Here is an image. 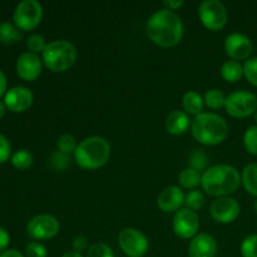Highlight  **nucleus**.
<instances>
[{"instance_id":"obj_1","label":"nucleus","mask_w":257,"mask_h":257,"mask_svg":"<svg viewBox=\"0 0 257 257\" xmlns=\"http://www.w3.org/2000/svg\"><path fill=\"white\" fill-rule=\"evenodd\" d=\"M151 42L161 48H172L181 42L183 37V23L180 15L167 9L153 13L146 25Z\"/></svg>"},{"instance_id":"obj_2","label":"nucleus","mask_w":257,"mask_h":257,"mask_svg":"<svg viewBox=\"0 0 257 257\" xmlns=\"http://www.w3.org/2000/svg\"><path fill=\"white\" fill-rule=\"evenodd\" d=\"M241 176L235 167L228 165H216L202 173L201 186L207 195L213 197H226L238 190Z\"/></svg>"},{"instance_id":"obj_3","label":"nucleus","mask_w":257,"mask_h":257,"mask_svg":"<svg viewBox=\"0 0 257 257\" xmlns=\"http://www.w3.org/2000/svg\"><path fill=\"white\" fill-rule=\"evenodd\" d=\"M191 133L201 145L215 146L223 142L228 135V124L216 113H201L191 122Z\"/></svg>"},{"instance_id":"obj_4","label":"nucleus","mask_w":257,"mask_h":257,"mask_svg":"<svg viewBox=\"0 0 257 257\" xmlns=\"http://www.w3.org/2000/svg\"><path fill=\"white\" fill-rule=\"evenodd\" d=\"M110 146L105 138L99 136L84 138L74 152L77 165L83 170L94 171L102 168L109 161Z\"/></svg>"},{"instance_id":"obj_5","label":"nucleus","mask_w":257,"mask_h":257,"mask_svg":"<svg viewBox=\"0 0 257 257\" xmlns=\"http://www.w3.org/2000/svg\"><path fill=\"white\" fill-rule=\"evenodd\" d=\"M77 55V49L72 43L65 39H58L48 43L42 53V60L52 72L63 73L74 65Z\"/></svg>"},{"instance_id":"obj_6","label":"nucleus","mask_w":257,"mask_h":257,"mask_svg":"<svg viewBox=\"0 0 257 257\" xmlns=\"http://www.w3.org/2000/svg\"><path fill=\"white\" fill-rule=\"evenodd\" d=\"M43 18V8L37 0H23L17 5L13 14L15 27L23 32L35 29Z\"/></svg>"},{"instance_id":"obj_7","label":"nucleus","mask_w":257,"mask_h":257,"mask_svg":"<svg viewBox=\"0 0 257 257\" xmlns=\"http://www.w3.org/2000/svg\"><path fill=\"white\" fill-rule=\"evenodd\" d=\"M198 18L208 30L218 32L227 24V9L218 0H205L198 7Z\"/></svg>"},{"instance_id":"obj_8","label":"nucleus","mask_w":257,"mask_h":257,"mask_svg":"<svg viewBox=\"0 0 257 257\" xmlns=\"http://www.w3.org/2000/svg\"><path fill=\"white\" fill-rule=\"evenodd\" d=\"M226 112L233 118H246L257 110V97L248 90H238L226 97Z\"/></svg>"},{"instance_id":"obj_9","label":"nucleus","mask_w":257,"mask_h":257,"mask_svg":"<svg viewBox=\"0 0 257 257\" xmlns=\"http://www.w3.org/2000/svg\"><path fill=\"white\" fill-rule=\"evenodd\" d=\"M118 243L123 252L128 257H143L148 251V238L142 231L128 227L120 231Z\"/></svg>"},{"instance_id":"obj_10","label":"nucleus","mask_w":257,"mask_h":257,"mask_svg":"<svg viewBox=\"0 0 257 257\" xmlns=\"http://www.w3.org/2000/svg\"><path fill=\"white\" fill-rule=\"evenodd\" d=\"M28 235L33 240L42 241L55 237L60 231V223L58 218L53 215L42 213L37 215L28 222Z\"/></svg>"},{"instance_id":"obj_11","label":"nucleus","mask_w":257,"mask_h":257,"mask_svg":"<svg viewBox=\"0 0 257 257\" xmlns=\"http://www.w3.org/2000/svg\"><path fill=\"white\" fill-rule=\"evenodd\" d=\"M172 227L176 236L180 238H183V240L193 238L197 235L198 228H200V218L195 211L190 208H181L173 217Z\"/></svg>"},{"instance_id":"obj_12","label":"nucleus","mask_w":257,"mask_h":257,"mask_svg":"<svg viewBox=\"0 0 257 257\" xmlns=\"http://www.w3.org/2000/svg\"><path fill=\"white\" fill-rule=\"evenodd\" d=\"M211 216L216 222L231 223L240 216L241 206L233 197H218L212 202L210 208Z\"/></svg>"},{"instance_id":"obj_13","label":"nucleus","mask_w":257,"mask_h":257,"mask_svg":"<svg viewBox=\"0 0 257 257\" xmlns=\"http://www.w3.org/2000/svg\"><path fill=\"white\" fill-rule=\"evenodd\" d=\"M226 54L232 60H247L253 50V45L250 38L241 33H232L225 39Z\"/></svg>"},{"instance_id":"obj_14","label":"nucleus","mask_w":257,"mask_h":257,"mask_svg":"<svg viewBox=\"0 0 257 257\" xmlns=\"http://www.w3.org/2000/svg\"><path fill=\"white\" fill-rule=\"evenodd\" d=\"M34 100L32 90L23 85H15L7 90L4 95V103L7 108L15 113H22L30 108Z\"/></svg>"},{"instance_id":"obj_15","label":"nucleus","mask_w":257,"mask_h":257,"mask_svg":"<svg viewBox=\"0 0 257 257\" xmlns=\"http://www.w3.org/2000/svg\"><path fill=\"white\" fill-rule=\"evenodd\" d=\"M43 60L38 54L32 52H25L19 55L17 60V73L22 79L33 82L42 74Z\"/></svg>"},{"instance_id":"obj_16","label":"nucleus","mask_w":257,"mask_h":257,"mask_svg":"<svg viewBox=\"0 0 257 257\" xmlns=\"http://www.w3.org/2000/svg\"><path fill=\"white\" fill-rule=\"evenodd\" d=\"M185 193L178 186H168L158 195L157 206L166 213L177 212L185 203Z\"/></svg>"},{"instance_id":"obj_17","label":"nucleus","mask_w":257,"mask_h":257,"mask_svg":"<svg viewBox=\"0 0 257 257\" xmlns=\"http://www.w3.org/2000/svg\"><path fill=\"white\" fill-rule=\"evenodd\" d=\"M216 255H217V241L208 233L196 235L188 245L190 257H216Z\"/></svg>"},{"instance_id":"obj_18","label":"nucleus","mask_w":257,"mask_h":257,"mask_svg":"<svg viewBox=\"0 0 257 257\" xmlns=\"http://www.w3.org/2000/svg\"><path fill=\"white\" fill-rule=\"evenodd\" d=\"M191 127L190 117L182 110H173L166 118V130L170 135L181 136Z\"/></svg>"},{"instance_id":"obj_19","label":"nucleus","mask_w":257,"mask_h":257,"mask_svg":"<svg viewBox=\"0 0 257 257\" xmlns=\"http://www.w3.org/2000/svg\"><path fill=\"white\" fill-rule=\"evenodd\" d=\"M182 105L185 112L188 115H198L202 113L203 105H205V100H203L202 95L200 93L195 92V90H190L186 93L182 98Z\"/></svg>"},{"instance_id":"obj_20","label":"nucleus","mask_w":257,"mask_h":257,"mask_svg":"<svg viewBox=\"0 0 257 257\" xmlns=\"http://www.w3.org/2000/svg\"><path fill=\"white\" fill-rule=\"evenodd\" d=\"M221 75L226 82H238L243 75V65H241V63L236 60H227L221 67Z\"/></svg>"},{"instance_id":"obj_21","label":"nucleus","mask_w":257,"mask_h":257,"mask_svg":"<svg viewBox=\"0 0 257 257\" xmlns=\"http://www.w3.org/2000/svg\"><path fill=\"white\" fill-rule=\"evenodd\" d=\"M241 183L250 195L257 197V163H251L243 168Z\"/></svg>"},{"instance_id":"obj_22","label":"nucleus","mask_w":257,"mask_h":257,"mask_svg":"<svg viewBox=\"0 0 257 257\" xmlns=\"http://www.w3.org/2000/svg\"><path fill=\"white\" fill-rule=\"evenodd\" d=\"M201 181H202V175L191 167L185 168L178 175V182H180L181 187L186 188V190H195L197 186L201 185Z\"/></svg>"},{"instance_id":"obj_23","label":"nucleus","mask_w":257,"mask_h":257,"mask_svg":"<svg viewBox=\"0 0 257 257\" xmlns=\"http://www.w3.org/2000/svg\"><path fill=\"white\" fill-rule=\"evenodd\" d=\"M22 38V32L15 27V24L8 22L0 23V42L5 44H13L20 42Z\"/></svg>"},{"instance_id":"obj_24","label":"nucleus","mask_w":257,"mask_h":257,"mask_svg":"<svg viewBox=\"0 0 257 257\" xmlns=\"http://www.w3.org/2000/svg\"><path fill=\"white\" fill-rule=\"evenodd\" d=\"M203 100H205V104L207 105L208 108H211V109L213 110H217L221 109L222 107H225L226 97L221 90L210 89L206 92Z\"/></svg>"},{"instance_id":"obj_25","label":"nucleus","mask_w":257,"mask_h":257,"mask_svg":"<svg viewBox=\"0 0 257 257\" xmlns=\"http://www.w3.org/2000/svg\"><path fill=\"white\" fill-rule=\"evenodd\" d=\"M10 161H12V165L14 166L15 168H18V170L20 171H24L28 170L29 167H32L33 156L29 151L19 150L12 156Z\"/></svg>"},{"instance_id":"obj_26","label":"nucleus","mask_w":257,"mask_h":257,"mask_svg":"<svg viewBox=\"0 0 257 257\" xmlns=\"http://www.w3.org/2000/svg\"><path fill=\"white\" fill-rule=\"evenodd\" d=\"M78 147L77 140L73 137L72 135H62L57 140V148L59 152L64 153V155H70V153H74L75 150Z\"/></svg>"},{"instance_id":"obj_27","label":"nucleus","mask_w":257,"mask_h":257,"mask_svg":"<svg viewBox=\"0 0 257 257\" xmlns=\"http://www.w3.org/2000/svg\"><path fill=\"white\" fill-rule=\"evenodd\" d=\"M205 196L201 191L198 190H192L185 196V205L186 208H190V210L196 211L200 210L203 205H205Z\"/></svg>"},{"instance_id":"obj_28","label":"nucleus","mask_w":257,"mask_h":257,"mask_svg":"<svg viewBox=\"0 0 257 257\" xmlns=\"http://www.w3.org/2000/svg\"><path fill=\"white\" fill-rule=\"evenodd\" d=\"M243 146L248 153L257 156V125L247 128L243 135Z\"/></svg>"},{"instance_id":"obj_29","label":"nucleus","mask_w":257,"mask_h":257,"mask_svg":"<svg viewBox=\"0 0 257 257\" xmlns=\"http://www.w3.org/2000/svg\"><path fill=\"white\" fill-rule=\"evenodd\" d=\"M87 257H114V253L107 243L95 242L88 248Z\"/></svg>"},{"instance_id":"obj_30","label":"nucleus","mask_w":257,"mask_h":257,"mask_svg":"<svg viewBox=\"0 0 257 257\" xmlns=\"http://www.w3.org/2000/svg\"><path fill=\"white\" fill-rule=\"evenodd\" d=\"M243 75L248 83H251L253 87H257V57L248 58L246 60L243 64Z\"/></svg>"},{"instance_id":"obj_31","label":"nucleus","mask_w":257,"mask_h":257,"mask_svg":"<svg viewBox=\"0 0 257 257\" xmlns=\"http://www.w3.org/2000/svg\"><path fill=\"white\" fill-rule=\"evenodd\" d=\"M241 255L242 257H257V235L248 236L242 241Z\"/></svg>"},{"instance_id":"obj_32","label":"nucleus","mask_w":257,"mask_h":257,"mask_svg":"<svg viewBox=\"0 0 257 257\" xmlns=\"http://www.w3.org/2000/svg\"><path fill=\"white\" fill-rule=\"evenodd\" d=\"M27 47L29 49V52L32 53H43L44 52L45 47H47V43L43 35L40 34H32L27 39Z\"/></svg>"},{"instance_id":"obj_33","label":"nucleus","mask_w":257,"mask_h":257,"mask_svg":"<svg viewBox=\"0 0 257 257\" xmlns=\"http://www.w3.org/2000/svg\"><path fill=\"white\" fill-rule=\"evenodd\" d=\"M48 251L43 243L33 241L29 242L25 247V257H47Z\"/></svg>"},{"instance_id":"obj_34","label":"nucleus","mask_w":257,"mask_h":257,"mask_svg":"<svg viewBox=\"0 0 257 257\" xmlns=\"http://www.w3.org/2000/svg\"><path fill=\"white\" fill-rule=\"evenodd\" d=\"M69 161H70L69 157H68L67 155L59 152V151H57V152L53 153L52 157H50V165L53 166V168H54V170L63 171L68 167V165H69Z\"/></svg>"},{"instance_id":"obj_35","label":"nucleus","mask_w":257,"mask_h":257,"mask_svg":"<svg viewBox=\"0 0 257 257\" xmlns=\"http://www.w3.org/2000/svg\"><path fill=\"white\" fill-rule=\"evenodd\" d=\"M190 160H191V162H190L191 166H190V167L200 172V171H202L203 168H205L206 161H207V158H206L205 153H203L202 151L196 150L195 152H193L192 155H191Z\"/></svg>"},{"instance_id":"obj_36","label":"nucleus","mask_w":257,"mask_h":257,"mask_svg":"<svg viewBox=\"0 0 257 257\" xmlns=\"http://www.w3.org/2000/svg\"><path fill=\"white\" fill-rule=\"evenodd\" d=\"M12 156V146L4 135H0V163H4Z\"/></svg>"},{"instance_id":"obj_37","label":"nucleus","mask_w":257,"mask_h":257,"mask_svg":"<svg viewBox=\"0 0 257 257\" xmlns=\"http://www.w3.org/2000/svg\"><path fill=\"white\" fill-rule=\"evenodd\" d=\"M87 248H88V240L85 236H77V237L73 240L72 251L82 255L83 251H85Z\"/></svg>"},{"instance_id":"obj_38","label":"nucleus","mask_w":257,"mask_h":257,"mask_svg":"<svg viewBox=\"0 0 257 257\" xmlns=\"http://www.w3.org/2000/svg\"><path fill=\"white\" fill-rule=\"evenodd\" d=\"M9 242H10L9 233H8V231L5 230V228L0 227V252H3V251L7 248V246L9 245Z\"/></svg>"},{"instance_id":"obj_39","label":"nucleus","mask_w":257,"mask_h":257,"mask_svg":"<svg viewBox=\"0 0 257 257\" xmlns=\"http://www.w3.org/2000/svg\"><path fill=\"white\" fill-rule=\"evenodd\" d=\"M183 4H185L183 0H165V2H163L165 9L171 10V12H175V10L180 9Z\"/></svg>"},{"instance_id":"obj_40","label":"nucleus","mask_w":257,"mask_h":257,"mask_svg":"<svg viewBox=\"0 0 257 257\" xmlns=\"http://www.w3.org/2000/svg\"><path fill=\"white\" fill-rule=\"evenodd\" d=\"M0 257H24V255L15 248H9V250H4L3 252H0Z\"/></svg>"},{"instance_id":"obj_41","label":"nucleus","mask_w":257,"mask_h":257,"mask_svg":"<svg viewBox=\"0 0 257 257\" xmlns=\"http://www.w3.org/2000/svg\"><path fill=\"white\" fill-rule=\"evenodd\" d=\"M7 90V77H5V74L3 73V70H0V97H2L4 93Z\"/></svg>"},{"instance_id":"obj_42","label":"nucleus","mask_w":257,"mask_h":257,"mask_svg":"<svg viewBox=\"0 0 257 257\" xmlns=\"http://www.w3.org/2000/svg\"><path fill=\"white\" fill-rule=\"evenodd\" d=\"M62 257H83V256L80 255V253L74 252V251H68V252H65Z\"/></svg>"},{"instance_id":"obj_43","label":"nucleus","mask_w":257,"mask_h":257,"mask_svg":"<svg viewBox=\"0 0 257 257\" xmlns=\"http://www.w3.org/2000/svg\"><path fill=\"white\" fill-rule=\"evenodd\" d=\"M5 108H7V105H5V103L0 100V119H2V118L4 117V114H5Z\"/></svg>"},{"instance_id":"obj_44","label":"nucleus","mask_w":257,"mask_h":257,"mask_svg":"<svg viewBox=\"0 0 257 257\" xmlns=\"http://www.w3.org/2000/svg\"><path fill=\"white\" fill-rule=\"evenodd\" d=\"M253 210H255V212L257 213V200L255 201V203H253Z\"/></svg>"},{"instance_id":"obj_45","label":"nucleus","mask_w":257,"mask_h":257,"mask_svg":"<svg viewBox=\"0 0 257 257\" xmlns=\"http://www.w3.org/2000/svg\"><path fill=\"white\" fill-rule=\"evenodd\" d=\"M255 122H256V124H257V110L255 112Z\"/></svg>"}]
</instances>
